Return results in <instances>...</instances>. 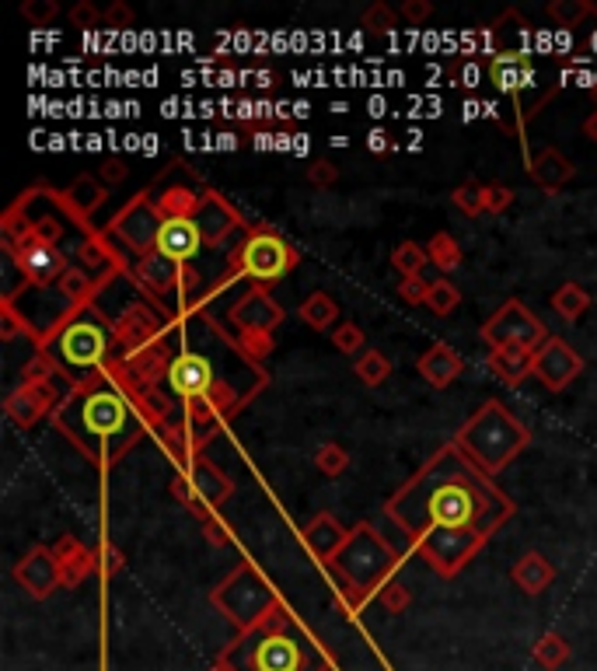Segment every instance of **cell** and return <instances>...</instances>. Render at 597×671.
I'll return each instance as SVG.
<instances>
[{"mask_svg":"<svg viewBox=\"0 0 597 671\" xmlns=\"http://www.w3.org/2000/svg\"><path fill=\"white\" fill-rule=\"evenodd\" d=\"M514 511V500L454 441L385 504V518L440 577H458Z\"/></svg>","mask_w":597,"mask_h":671,"instance_id":"cell-1","label":"cell"},{"mask_svg":"<svg viewBox=\"0 0 597 671\" xmlns=\"http://www.w3.org/2000/svg\"><path fill=\"white\" fill-rule=\"evenodd\" d=\"M147 413L140 399L116 378L112 367L84 385H74L53 409V423L74 441V448L95 465L109 469L144 437Z\"/></svg>","mask_w":597,"mask_h":671,"instance_id":"cell-2","label":"cell"},{"mask_svg":"<svg viewBox=\"0 0 597 671\" xmlns=\"http://www.w3.org/2000/svg\"><path fill=\"white\" fill-rule=\"evenodd\" d=\"M112 346H116V326L95 305L70 308L49 329V336H39V350L53 360L56 374L70 378L74 385H84L109 367Z\"/></svg>","mask_w":597,"mask_h":671,"instance_id":"cell-3","label":"cell"},{"mask_svg":"<svg viewBox=\"0 0 597 671\" xmlns=\"http://www.w3.org/2000/svg\"><path fill=\"white\" fill-rule=\"evenodd\" d=\"M325 570L336 584V602L343 605L346 616L357 619V612H364L367 602L378 598L381 584L398 574V556L371 525H357L336 560L325 563Z\"/></svg>","mask_w":597,"mask_h":671,"instance_id":"cell-4","label":"cell"},{"mask_svg":"<svg viewBox=\"0 0 597 671\" xmlns=\"http://www.w3.org/2000/svg\"><path fill=\"white\" fill-rule=\"evenodd\" d=\"M454 444H458L486 476H500L531 444V430L524 427L503 402L489 399L486 406L454 434Z\"/></svg>","mask_w":597,"mask_h":671,"instance_id":"cell-5","label":"cell"},{"mask_svg":"<svg viewBox=\"0 0 597 671\" xmlns=\"http://www.w3.org/2000/svg\"><path fill=\"white\" fill-rule=\"evenodd\" d=\"M486 77L500 95H507L514 102L524 140V123L535 119L538 109L556 95V91L542 88V67L535 63V53L524 42L521 46H493L486 53Z\"/></svg>","mask_w":597,"mask_h":671,"instance_id":"cell-6","label":"cell"},{"mask_svg":"<svg viewBox=\"0 0 597 671\" xmlns=\"http://www.w3.org/2000/svg\"><path fill=\"white\" fill-rule=\"evenodd\" d=\"M297 263H301V252L280 231L259 224L231 252V259H227V280H248L259 291H266V287L280 284Z\"/></svg>","mask_w":597,"mask_h":671,"instance_id":"cell-7","label":"cell"},{"mask_svg":"<svg viewBox=\"0 0 597 671\" xmlns=\"http://www.w3.org/2000/svg\"><path fill=\"white\" fill-rule=\"evenodd\" d=\"M210 602H213V609H220L234 626H238V637H248V633H259L262 619L273 612V605L280 602V595H276L273 584L259 574V567L241 563L220 588L210 591Z\"/></svg>","mask_w":597,"mask_h":671,"instance_id":"cell-8","label":"cell"},{"mask_svg":"<svg viewBox=\"0 0 597 671\" xmlns=\"http://www.w3.org/2000/svg\"><path fill=\"white\" fill-rule=\"evenodd\" d=\"M172 493L179 504H186L189 514H196V521H206L234 493V483L231 476H224L217 465L199 455L179 469V476L172 479Z\"/></svg>","mask_w":597,"mask_h":671,"instance_id":"cell-9","label":"cell"},{"mask_svg":"<svg viewBox=\"0 0 597 671\" xmlns=\"http://www.w3.org/2000/svg\"><path fill=\"white\" fill-rule=\"evenodd\" d=\"M482 339H486L489 350H503V346H514V350L538 353L549 339V329L538 319L531 308H524V301L507 298L482 326Z\"/></svg>","mask_w":597,"mask_h":671,"instance_id":"cell-10","label":"cell"},{"mask_svg":"<svg viewBox=\"0 0 597 671\" xmlns=\"http://www.w3.org/2000/svg\"><path fill=\"white\" fill-rule=\"evenodd\" d=\"M161 224H165V217H161V210H158V200H151V193H144V196H137V200L126 203L123 214L112 221V235L123 238L133 252L147 256V252H154Z\"/></svg>","mask_w":597,"mask_h":671,"instance_id":"cell-11","label":"cell"},{"mask_svg":"<svg viewBox=\"0 0 597 671\" xmlns=\"http://www.w3.org/2000/svg\"><path fill=\"white\" fill-rule=\"evenodd\" d=\"M168 388H172L179 399H186L189 406L193 402H203L210 399V392L220 385L217 378H213V364L206 353H196V350H179L172 357V364H168Z\"/></svg>","mask_w":597,"mask_h":671,"instance_id":"cell-12","label":"cell"},{"mask_svg":"<svg viewBox=\"0 0 597 671\" xmlns=\"http://www.w3.org/2000/svg\"><path fill=\"white\" fill-rule=\"evenodd\" d=\"M11 259L14 266H18V273L25 277V284H60L63 273L70 270L67 259H63V252L56 249V245H46L39 242V238L28 235L25 242L11 245Z\"/></svg>","mask_w":597,"mask_h":671,"instance_id":"cell-13","label":"cell"},{"mask_svg":"<svg viewBox=\"0 0 597 671\" xmlns=\"http://www.w3.org/2000/svg\"><path fill=\"white\" fill-rule=\"evenodd\" d=\"M580 371H584L580 353L559 336H549L542 350L535 353V378L542 381L549 392H566V388L580 378Z\"/></svg>","mask_w":597,"mask_h":671,"instance_id":"cell-14","label":"cell"},{"mask_svg":"<svg viewBox=\"0 0 597 671\" xmlns=\"http://www.w3.org/2000/svg\"><path fill=\"white\" fill-rule=\"evenodd\" d=\"M14 581L35 602H46L56 588H60V567H56V556L49 546H32L18 563H14Z\"/></svg>","mask_w":597,"mask_h":671,"instance_id":"cell-15","label":"cell"},{"mask_svg":"<svg viewBox=\"0 0 597 671\" xmlns=\"http://www.w3.org/2000/svg\"><path fill=\"white\" fill-rule=\"evenodd\" d=\"M60 406L53 392V381H25L4 399V413L11 416L18 427H35L46 413Z\"/></svg>","mask_w":597,"mask_h":671,"instance_id":"cell-16","label":"cell"},{"mask_svg":"<svg viewBox=\"0 0 597 671\" xmlns=\"http://www.w3.org/2000/svg\"><path fill=\"white\" fill-rule=\"evenodd\" d=\"M199 249H203V235H199V224L193 217H165L154 252H161V256L179 266H189Z\"/></svg>","mask_w":597,"mask_h":671,"instance_id":"cell-17","label":"cell"},{"mask_svg":"<svg viewBox=\"0 0 597 671\" xmlns=\"http://www.w3.org/2000/svg\"><path fill=\"white\" fill-rule=\"evenodd\" d=\"M227 319H231L234 326L241 329V333H273V329L283 322V308L276 305L273 298H269V291L252 287L245 298L234 301V308H231V315H227Z\"/></svg>","mask_w":597,"mask_h":671,"instance_id":"cell-18","label":"cell"},{"mask_svg":"<svg viewBox=\"0 0 597 671\" xmlns=\"http://www.w3.org/2000/svg\"><path fill=\"white\" fill-rule=\"evenodd\" d=\"M193 221L199 224L203 245H220L227 235H234V231L241 228L238 210H234L231 203H227L224 196H217V193H203V200H199Z\"/></svg>","mask_w":597,"mask_h":671,"instance_id":"cell-19","label":"cell"},{"mask_svg":"<svg viewBox=\"0 0 597 671\" xmlns=\"http://www.w3.org/2000/svg\"><path fill=\"white\" fill-rule=\"evenodd\" d=\"M133 277H137V284L144 287L151 298H168V294H179L182 291L186 266L172 263V259H165L161 252H147V256H140Z\"/></svg>","mask_w":597,"mask_h":671,"instance_id":"cell-20","label":"cell"},{"mask_svg":"<svg viewBox=\"0 0 597 671\" xmlns=\"http://www.w3.org/2000/svg\"><path fill=\"white\" fill-rule=\"evenodd\" d=\"M56 567H60V588H77L84 577L98 574V553L77 542L74 535H63L53 546Z\"/></svg>","mask_w":597,"mask_h":671,"instance_id":"cell-21","label":"cell"},{"mask_svg":"<svg viewBox=\"0 0 597 671\" xmlns=\"http://www.w3.org/2000/svg\"><path fill=\"white\" fill-rule=\"evenodd\" d=\"M161 339V322L151 315V308L137 305L130 308V312L123 315V319L116 322V346L126 353H137L144 350V346H154Z\"/></svg>","mask_w":597,"mask_h":671,"instance_id":"cell-22","label":"cell"},{"mask_svg":"<svg viewBox=\"0 0 597 671\" xmlns=\"http://www.w3.org/2000/svg\"><path fill=\"white\" fill-rule=\"evenodd\" d=\"M528 175H531V182L542 189V193L556 196L559 189L566 186V182H573L577 165H573V161L566 158L563 151H556V147H545V151H538L535 158L528 161Z\"/></svg>","mask_w":597,"mask_h":671,"instance_id":"cell-23","label":"cell"},{"mask_svg":"<svg viewBox=\"0 0 597 671\" xmlns=\"http://www.w3.org/2000/svg\"><path fill=\"white\" fill-rule=\"evenodd\" d=\"M346 539H350V532H346L343 525H339L336 514L322 511L311 518V525L304 528V546L311 549V556H315L318 563H329L339 556V549L346 546Z\"/></svg>","mask_w":597,"mask_h":671,"instance_id":"cell-24","label":"cell"},{"mask_svg":"<svg viewBox=\"0 0 597 671\" xmlns=\"http://www.w3.org/2000/svg\"><path fill=\"white\" fill-rule=\"evenodd\" d=\"M416 371H419V378L430 381L433 388H447L451 381L461 378V371H465V357H461L454 346L433 343L430 350L416 360Z\"/></svg>","mask_w":597,"mask_h":671,"instance_id":"cell-25","label":"cell"},{"mask_svg":"<svg viewBox=\"0 0 597 671\" xmlns=\"http://www.w3.org/2000/svg\"><path fill=\"white\" fill-rule=\"evenodd\" d=\"M486 367L503 381V385L517 388L528 374H535V353L514 350V346H503V350H489Z\"/></svg>","mask_w":597,"mask_h":671,"instance_id":"cell-26","label":"cell"},{"mask_svg":"<svg viewBox=\"0 0 597 671\" xmlns=\"http://www.w3.org/2000/svg\"><path fill=\"white\" fill-rule=\"evenodd\" d=\"M510 577H514V584L524 595H542V591H549V584L556 581V570H552V563L545 560L542 553H524L521 560L514 563Z\"/></svg>","mask_w":597,"mask_h":671,"instance_id":"cell-27","label":"cell"},{"mask_svg":"<svg viewBox=\"0 0 597 671\" xmlns=\"http://www.w3.org/2000/svg\"><path fill=\"white\" fill-rule=\"evenodd\" d=\"M60 200L70 214L81 217V221H88V217L105 203V186L98 179H91V175H81V179H74L67 189H63Z\"/></svg>","mask_w":597,"mask_h":671,"instance_id":"cell-28","label":"cell"},{"mask_svg":"<svg viewBox=\"0 0 597 671\" xmlns=\"http://www.w3.org/2000/svg\"><path fill=\"white\" fill-rule=\"evenodd\" d=\"M297 319H301L308 329H318V333H325V329H332V326H336V319H339L336 298H329L325 291L308 294V298L301 301V308H297Z\"/></svg>","mask_w":597,"mask_h":671,"instance_id":"cell-29","label":"cell"},{"mask_svg":"<svg viewBox=\"0 0 597 671\" xmlns=\"http://www.w3.org/2000/svg\"><path fill=\"white\" fill-rule=\"evenodd\" d=\"M531 658H535V665H542L545 671H559L566 665V661L573 658V647L570 640L563 637V633L549 630L538 637V644L531 647Z\"/></svg>","mask_w":597,"mask_h":671,"instance_id":"cell-30","label":"cell"},{"mask_svg":"<svg viewBox=\"0 0 597 671\" xmlns=\"http://www.w3.org/2000/svg\"><path fill=\"white\" fill-rule=\"evenodd\" d=\"M56 287H60V294L70 301V308H77V305H95V294L102 284H98L88 270H81V266H70Z\"/></svg>","mask_w":597,"mask_h":671,"instance_id":"cell-31","label":"cell"},{"mask_svg":"<svg viewBox=\"0 0 597 671\" xmlns=\"http://www.w3.org/2000/svg\"><path fill=\"white\" fill-rule=\"evenodd\" d=\"M552 308H556L559 319L580 322L587 315V308H591V294H587L584 287L577 284V280H566V284L559 287L556 294H552Z\"/></svg>","mask_w":597,"mask_h":671,"instance_id":"cell-32","label":"cell"},{"mask_svg":"<svg viewBox=\"0 0 597 671\" xmlns=\"http://www.w3.org/2000/svg\"><path fill=\"white\" fill-rule=\"evenodd\" d=\"M426 256H430V263L437 266L440 273H454L461 266V259H465V252H461L458 238L447 235V231H437V235L426 242Z\"/></svg>","mask_w":597,"mask_h":671,"instance_id":"cell-33","label":"cell"},{"mask_svg":"<svg viewBox=\"0 0 597 671\" xmlns=\"http://www.w3.org/2000/svg\"><path fill=\"white\" fill-rule=\"evenodd\" d=\"M199 200H203V196L193 193V189L168 186L165 193L158 196V210H161V217H193L196 207H199Z\"/></svg>","mask_w":597,"mask_h":671,"instance_id":"cell-34","label":"cell"},{"mask_svg":"<svg viewBox=\"0 0 597 671\" xmlns=\"http://www.w3.org/2000/svg\"><path fill=\"white\" fill-rule=\"evenodd\" d=\"M353 374H357V378L364 381L367 388H378V385H385L388 374H392V360H388L381 350H367V353H360V357H357Z\"/></svg>","mask_w":597,"mask_h":671,"instance_id":"cell-35","label":"cell"},{"mask_svg":"<svg viewBox=\"0 0 597 671\" xmlns=\"http://www.w3.org/2000/svg\"><path fill=\"white\" fill-rule=\"evenodd\" d=\"M545 14H549L552 21H559V28H577L580 21L597 14V4H591V0H552V4L545 7Z\"/></svg>","mask_w":597,"mask_h":671,"instance_id":"cell-36","label":"cell"},{"mask_svg":"<svg viewBox=\"0 0 597 671\" xmlns=\"http://www.w3.org/2000/svg\"><path fill=\"white\" fill-rule=\"evenodd\" d=\"M426 263H430V256H426V245H419V242H402L392 252V266H395V273H402V280L423 277Z\"/></svg>","mask_w":597,"mask_h":671,"instance_id":"cell-37","label":"cell"},{"mask_svg":"<svg viewBox=\"0 0 597 671\" xmlns=\"http://www.w3.org/2000/svg\"><path fill=\"white\" fill-rule=\"evenodd\" d=\"M315 469L322 472V476H329V479L343 476V472L350 469V451H346L343 444H336V441L322 444V448L315 451Z\"/></svg>","mask_w":597,"mask_h":671,"instance_id":"cell-38","label":"cell"},{"mask_svg":"<svg viewBox=\"0 0 597 671\" xmlns=\"http://www.w3.org/2000/svg\"><path fill=\"white\" fill-rule=\"evenodd\" d=\"M451 200H454V207H458L461 214H468V217L486 214V186H482V182H475V179L461 182V186L451 193Z\"/></svg>","mask_w":597,"mask_h":671,"instance_id":"cell-39","label":"cell"},{"mask_svg":"<svg viewBox=\"0 0 597 671\" xmlns=\"http://www.w3.org/2000/svg\"><path fill=\"white\" fill-rule=\"evenodd\" d=\"M461 305V291L451 284V280H433L430 287V301H426V308H430L437 319H447V315L454 312V308Z\"/></svg>","mask_w":597,"mask_h":671,"instance_id":"cell-40","label":"cell"},{"mask_svg":"<svg viewBox=\"0 0 597 671\" xmlns=\"http://www.w3.org/2000/svg\"><path fill=\"white\" fill-rule=\"evenodd\" d=\"M374 602H378L385 612H392V616H402V612L412 605V591L405 588L398 577H392L388 584H381V591H378V598H374Z\"/></svg>","mask_w":597,"mask_h":671,"instance_id":"cell-41","label":"cell"},{"mask_svg":"<svg viewBox=\"0 0 597 671\" xmlns=\"http://www.w3.org/2000/svg\"><path fill=\"white\" fill-rule=\"evenodd\" d=\"M332 343H336V350L346 353V357H360V353H367L364 329L353 326V322H343V326L332 329Z\"/></svg>","mask_w":597,"mask_h":671,"instance_id":"cell-42","label":"cell"},{"mask_svg":"<svg viewBox=\"0 0 597 671\" xmlns=\"http://www.w3.org/2000/svg\"><path fill=\"white\" fill-rule=\"evenodd\" d=\"M360 25H364L371 35H388V32H392V28L398 25V14L392 11V4L378 0V4H371V7H367V11H364Z\"/></svg>","mask_w":597,"mask_h":671,"instance_id":"cell-43","label":"cell"},{"mask_svg":"<svg viewBox=\"0 0 597 671\" xmlns=\"http://www.w3.org/2000/svg\"><path fill=\"white\" fill-rule=\"evenodd\" d=\"M234 346L241 350V357L255 364V360H266L276 343H273V333H241Z\"/></svg>","mask_w":597,"mask_h":671,"instance_id":"cell-44","label":"cell"},{"mask_svg":"<svg viewBox=\"0 0 597 671\" xmlns=\"http://www.w3.org/2000/svg\"><path fill=\"white\" fill-rule=\"evenodd\" d=\"M21 18H28L32 25L46 28L49 21L60 18V4H56V0H25V4H21Z\"/></svg>","mask_w":597,"mask_h":671,"instance_id":"cell-45","label":"cell"},{"mask_svg":"<svg viewBox=\"0 0 597 671\" xmlns=\"http://www.w3.org/2000/svg\"><path fill=\"white\" fill-rule=\"evenodd\" d=\"M430 287H433V280L409 277V280L398 284V298H402L405 305H423L426 308V301H430Z\"/></svg>","mask_w":597,"mask_h":671,"instance_id":"cell-46","label":"cell"},{"mask_svg":"<svg viewBox=\"0 0 597 671\" xmlns=\"http://www.w3.org/2000/svg\"><path fill=\"white\" fill-rule=\"evenodd\" d=\"M95 553H98V577H102V581H112V577L123 570V553H119L112 542H102Z\"/></svg>","mask_w":597,"mask_h":671,"instance_id":"cell-47","label":"cell"},{"mask_svg":"<svg viewBox=\"0 0 597 671\" xmlns=\"http://www.w3.org/2000/svg\"><path fill=\"white\" fill-rule=\"evenodd\" d=\"M514 207V189L503 186V182H489L486 186V214L500 217L503 210Z\"/></svg>","mask_w":597,"mask_h":671,"instance_id":"cell-48","label":"cell"},{"mask_svg":"<svg viewBox=\"0 0 597 671\" xmlns=\"http://www.w3.org/2000/svg\"><path fill=\"white\" fill-rule=\"evenodd\" d=\"M451 77H454V84L458 88H479V81H482V63L479 60H458V63H451Z\"/></svg>","mask_w":597,"mask_h":671,"instance_id":"cell-49","label":"cell"},{"mask_svg":"<svg viewBox=\"0 0 597 671\" xmlns=\"http://www.w3.org/2000/svg\"><path fill=\"white\" fill-rule=\"evenodd\" d=\"M70 21H74V28H98L105 21V11H98L91 0H77L70 7Z\"/></svg>","mask_w":597,"mask_h":671,"instance_id":"cell-50","label":"cell"},{"mask_svg":"<svg viewBox=\"0 0 597 671\" xmlns=\"http://www.w3.org/2000/svg\"><path fill=\"white\" fill-rule=\"evenodd\" d=\"M308 182L315 189H329L339 182V168L332 165V161H311L308 165Z\"/></svg>","mask_w":597,"mask_h":671,"instance_id":"cell-51","label":"cell"},{"mask_svg":"<svg viewBox=\"0 0 597 671\" xmlns=\"http://www.w3.org/2000/svg\"><path fill=\"white\" fill-rule=\"evenodd\" d=\"M199 525H203V535H206V542H210V546H227V542H231V528H227V521L220 518V514H210V518L206 521H199Z\"/></svg>","mask_w":597,"mask_h":671,"instance_id":"cell-52","label":"cell"},{"mask_svg":"<svg viewBox=\"0 0 597 671\" xmlns=\"http://www.w3.org/2000/svg\"><path fill=\"white\" fill-rule=\"evenodd\" d=\"M105 25L112 28V32H123V28L133 25V7L123 4V0H112L109 7H105Z\"/></svg>","mask_w":597,"mask_h":671,"instance_id":"cell-53","label":"cell"},{"mask_svg":"<svg viewBox=\"0 0 597 671\" xmlns=\"http://www.w3.org/2000/svg\"><path fill=\"white\" fill-rule=\"evenodd\" d=\"M21 374H25V381H53L56 367H53V360H49L46 353L39 350L32 360H28V364H25V371H21Z\"/></svg>","mask_w":597,"mask_h":671,"instance_id":"cell-54","label":"cell"},{"mask_svg":"<svg viewBox=\"0 0 597 671\" xmlns=\"http://www.w3.org/2000/svg\"><path fill=\"white\" fill-rule=\"evenodd\" d=\"M430 14H433L430 0H405V4H402V18L409 21V25H423Z\"/></svg>","mask_w":597,"mask_h":671,"instance_id":"cell-55","label":"cell"},{"mask_svg":"<svg viewBox=\"0 0 597 671\" xmlns=\"http://www.w3.org/2000/svg\"><path fill=\"white\" fill-rule=\"evenodd\" d=\"M367 151H371V154H388V151H392V133H388L385 126H374V130L367 133Z\"/></svg>","mask_w":597,"mask_h":671,"instance_id":"cell-56","label":"cell"},{"mask_svg":"<svg viewBox=\"0 0 597 671\" xmlns=\"http://www.w3.org/2000/svg\"><path fill=\"white\" fill-rule=\"evenodd\" d=\"M98 175H102L105 182H112V186H119V182H123L126 175H130V168H126V161H123V158H109V161H105V165H102V172H98Z\"/></svg>","mask_w":597,"mask_h":671,"instance_id":"cell-57","label":"cell"},{"mask_svg":"<svg viewBox=\"0 0 597 671\" xmlns=\"http://www.w3.org/2000/svg\"><path fill=\"white\" fill-rule=\"evenodd\" d=\"M0 336H4V339H14V336H18V319H14L11 301H7V305H4V322H0Z\"/></svg>","mask_w":597,"mask_h":671,"instance_id":"cell-58","label":"cell"},{"mask_svg":"<svg viewBox=\"0 0 597 671\" xmlns=\"http://www.w3.org/2000/svg\"><path fill=\"white\" fill-rule=\"evenodd\" d=\"M206 671H238V665H234V661H231V658H227V654H224V651H220V654H217V658H213V665H210V668H206Z\"/></svg>","mask_w":597,"mask_h":671,"instance_id":"cell-59","label":"cell"},{"mask_svg":"<svg viewBox=\"0 0 597 671\" xmlns=\"http://www.w3.org/2000/svg\"><path fill=\"white\" fill-rule=\"evenodd\" d=\"M584 133H587V137H591L594 144H597V95H594V112L584 119Z\"/></svg>","mask_w":597,"mask_h":671,"instance_id":"cell-60","label":"cell"}]
</instances>
